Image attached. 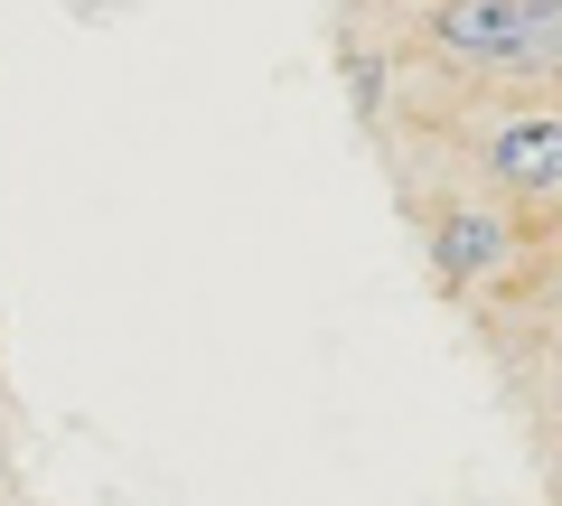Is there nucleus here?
Masks as SVG:
<instances>
[{"label": "nucleus", "instance_id": "2", "mask_svg": "<svg viewBox=\"0 0 562 506\" xmlns=\"http://www.w3.org/2000/svg\"><path fill=\"white\" fill-rule=\"evenodd\" d=\"M487 179L562 198V103L553 113H506L497 132H487Z\"/></svg>", "mask_w": 562, "mask_h": 506}, {"label": "nucleus", "instance_id": "3", "mask_svg": "<svg viewBox=\"0 0 562 506\" xmlns=\"http://www.w3.org/2000/svg\"><path fill=\"white\" fill-rule=\"evenodd\" d=\"M431 263H441V282H479V272L506 263V216H487V206H450L441 235H431Z\"/></svg>", "mask_w": 562, "mask_h": 506}, {"label": "nucleus", "instance_id": "4", "mask_svg": "<svg viewBox=\"0 0 562 506\" xmlns=\"http://www.w3.org/2000/svg\"><path fill=\"white\" fill-rule=\"evenodd\" d=\"M347 76H357V103H366V113H375V103H384V66H375V57H357V66H347Z\"/></svg>", "mask_w": 562, "mask_h": 506}, {"label": "nucleus", "instance_id": "1", "mask_svg": "<svg viewBox=\"0 0 562 506\" xmlns=\"http://www.w3.org/2000/svg\"><path fill=\"white\" fill-rule=\"evenodd\" d=\"M422 29L460 66H535V76H562V0H431Z\"/></svg>", "mask_w": 562, "mask_h": 506}]
</instances>
